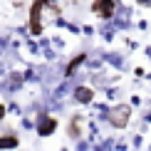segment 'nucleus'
Masks as SVG:
<instances>
[{"label":"nucleus","instance_id":"nucleus-2","mask_svg":"<svg viewBox=\"0 0 151 151\" xmlns=\"http://www.w3.org/2000/svg\"><path fill=\"white\" fill-rule=\"evenodd\" d=\"M40 10H42V3L35 0V5H32V25H30L32 35H40V30H42V25H40Z\"/></svg>","mask_w":151,"mask_h":151},{"label":"nucleus","instance_id":"nucleus-1","mask_svg":"<svg viewBox=\"0 0 151 151\" xmlns=\"http://www.w3.org/2000/svg\"><path fill=\"white\" fill-rule=\"evenodd\" d=\"M94 12H99L102 17H111L114 3H111V0H97V3H94Z\"/></svg>","mask_w":151,"mask_h":151},{"label":"nucleus","instance_id":"nucleus-5","mask_svg":"<svg viewBox=\"0 0 151 151\" xmlns=\"http://www.w3.org/2000/svg\"><path fill=\"white\" fill-rule=\"evenodd\" d=\"M52 129H55V122H52V119H47V122L40 127V134H50Z\"/></svg>","mask_w":151,"mask_h":151},{"label":"nucleus","instance_id":"nucleus-8","mask_svg":"<svg viewBox=\"0 0 151 151\" xmlns=\"http://www.w3.org/2000/svg\"><path fill=\"white\" fill-rule=\"evenodd\" d=\"M47 3H52V0H47Z\"/></svg>","mask_w":151,"mask_h":151},{"label":"nucleus","instance_id":"nucleus-9","mask_svg":"<svg viewBox=\"0 0 151 151\" xmlns=\"http://www.w3.org/2000/svg\"><path fill=\"white\" fill-rule=\"evenodd\" d=\"M111 3H116V0H111Z\"/></svg>","mask_w":151,"mask_h":151},{"label":"nucleus","instance_id":"nucleus-3","mask_svg":"<svg viewBox=\"0 0 151 151\" xmlns=\"http://www.w3.org/2000/svg\"><path fill=\"white\" fill-rule=\"evenodd\" d=\"M127 114H129V106L114 109L111 111V124H114V127H124V124H127Z\"/></svg>","mask_w":151,"mask_h":151},{"label":"nucleus","instance_id":"nucleus-6","mask_svg":"<svg viewBox=\"0 0 151 151\" xmlns=\"http://www.w3.org/2000/svg\"><path fill=\"white\" fill-rule=\"evenodd\" d=\"M17 144V139H0V149H12Z\"/></svg>","mask_w":151,"mask_h":151},{"label":"nucleus","instance_id":"nucleus-4","mask_svg":"<svg viewBox=\"0 0 151 151\" xmlns=\"http://www.w3.org/2000/svg\"><path fill=\"white\" fill-rule=\"evenodd\" d=\"M77 99H79L82 104L92 102V89H87V87H82V89H77Z\"/></svg>","mask_w":151,"mask_h":151},{"label":"nucleus","instance_id":"nucleus-7","mask_svg":"<svg viewBox=\"0 0 151 151\" xmlns=\"http://www.w3.org/2000/svg\"><path fill=\"white\" fill-rule=\"evenodd\" d=\"M3 114H5V106H3V104H0V119H3Z\"/></svg>","mask_w":151,"mask_h":151}]
</instances>
